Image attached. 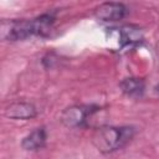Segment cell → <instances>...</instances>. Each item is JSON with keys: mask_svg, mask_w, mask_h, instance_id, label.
<instances>
[{"mask_svg": "<svg viewBox=\"0 0 159 159\" xmlns=\"http://www.w3.org/2000/svg\"><path fill=\"white\" fill-rule=\"evenodd\" d=\"M128 9L122 2H103L96 7L94 15L102 21H118L125 17Z\"/></svg>", "mask_w": 159, "mask_h": 159, "instance_id": "277c9868", "label": "cell"}, {"mask_svg": "<svg viewBox=\"0 0 159 159\" xmlns=\"http://www.w3.org/2000/svg\"><path fill=\"white\" fill-rule=\"evenodd\" d=\"M99 111L98 106L94 104H75L66 108L61 114V122L68 128L84 127L96 112Z\"/></svg>", "mask_w": 159, "mask_h": 159, "instance_id": "3957f363", "label": "cell"}, {"mask_svg": "<svg viewBox=\"0 0 159 159\" xmlns=\"http://www.w3.org/2000/svg\"><path fill=\"white\" fill-rule=\"evenodd\" d=\"M155 92L158 93V96H159V84L158 86H155Z\"/></svg>", "mask_w": 159, "mask_h": 159, "instance_id": "9c48e42d", "label": "cell"}, {"mask_svg": "<svg viewBox=\"0 0 159 159\" xmlns=\"http://www.w3.org/2000/svg\"><path fill=\"white\" fill-rule=\"evenodd\" d=\"M47 140V132L45 127L35 128L21 140V147L25 150H37L45 147Z\"/></svg>", "mask_w": 159, "mask_h": 159, "instance_id": "52a82bcc", "label": "cell"}, {"mask_svg": "<svg viewBox=\"0 0 159 159\" xmlns=\"http://www.w3.org/2000/svg\"><path fill=\"white\" fill-rule=\"evenodd\" d=\"M144 40L143 32L137 25H124L119 30V45L120 47L137 46Z\"/></svg>", "mask_w": 159, "mask_h": 159, "instance_id": "8992f818", "label": "cell"}, {"mask_svg": "<svg viewBox=\"0 0 159 159\" xmlns=\"http://www.w3.org/2000/svg\"><path fill=\"white\" fill-rule=\"evenodd\" d=\"M119 88L128 97L139 98L145 92V81L139 77H128L120 81Z\"/></svg>", "mask_w": 159, "mask_h": 159, "instance_id": "ba28073f", "label": "cell"}, {"mask_svg": "<svg viewBox=\"0 0 159 159\" xmlns=\"http://www.w3.org/2000/svg\"><path fill=\"white\" fill-rule=\"evenodd\" d=\"M55 24V16L50 12L34 19L2 20L0 25V36L2 40L19 41L30 36L46 37L51 34Z\"/></svg>", "mask_w": 159, "mask_h": 159, "instance_id": "6da1fadb", "label": "cell"}, {"mask_svg": "<svg viewBox=\"0 0 159 159\" xmlns=\"http://www.w3.org/2000/svg\"><path fill=\"white\" fill-rule=\"evenodd\" d=\"M135 134V129L129 125H106L98 128L93 137L92 143L101 153H113L127 145Z\"/></svg>", "mask_w": 159, "mask_h": 159, "instance_id": "7a4b0ae2", "label": "cell"}, {"mask_svg": "<svg viewBox=\"0 0 159 159\" xmlns=\"http://www.w3.org/2000/svg\"><path fill=\"white\" fill-rule=\"evenodd\" d=\"M4 114L10 119H21L27 120L36 117L37 112L34 104L27 102H14L6 107Z\"/></svg>", "mask_w": 159, "mask_h": 159, "instance_id": "5b68a950", "label": "cell"}]
</instances>
